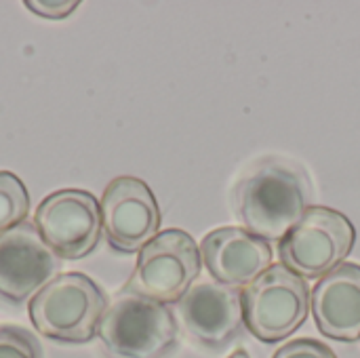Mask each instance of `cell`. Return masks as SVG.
<instances>
[{
	"label": "cell",
	"instance_id": "cell-1",
	"mask_svg": "<svg viewBox=\"0 0 360 358\" xmlns=\"http://www.w3.org/2000/svg\"><path fill=\"white\" fill-rule=\"evenodd\" d=\"M310 177L297 162L266 158L236 184L234 211L245 230L281 243L310 209Z\"/></svg>",
	"mask_w": 360,
	"mask_h": 358
},
{
	"label": "cell",
	"instance_id": "cell-2",
	"mask_svg": "<svg viewBox=\"0 0 360 358\" xmlns=\"http://www.w3.org/2000/svg\"><path fill=\"white\" fill-rule=\"evenodd\" d=\"M108 310L103 289L82 272L55 276L27 304L34 329L59 344H89Z\"/></svg>",
	"mask_w": 360,
	"mask_h": 358
},
{
	"label": "cell",
	"instance_id": "cell-3",
	"mask_svg": "<svg viewBox=\"0 0 360 358\" xmlns=\"http://www.w3.org/2000/svg\"><path fill=\"white\" fill-rule=\"evenodd\" d=\"M97 338L112 358H167L177 348L179 325L165 304L120 291Z\"/></svg>",
	"mask_w": 360,
	"mask_h": 358
},
{
	"label": "cell",
	"instance_id": "cell-4",
	"mask_svg": "<svg viewBox=\"0 0 360 358\" xmlns=\"http://www.w3.org/2000/svg\"><path fill=\"white\" fill-rule=\"evenodd\" d=\"M200 247L179 230L158 232L137 257V266L122 287V293L146 298L158 304H177L200 274Z\"/></svg>",
	"mask_w": 360,
	"mask_h": 358
},
{
	"label": "cell",
	"instance_id": "cell-5",
	"mask_svg": "<svg viewBox=\"0 0 360 358\" xmlns=\"http://www.w3.org/2000/svg\"><path fill=\"white\" fill-rule=\"evenodd\" d=\"M310 308L306 279L287 266H270L243 291L245 327L264 344H276L297 331Z\"/></svg>",
	"mask_w": 360,
	"mask_h": 358
},
{
	"label": "cell",
	"instance_id": "cell-6",
	"mask_svg": "<svg viewBox=\"0 0 360 358\" xmlns=\"http://www.w3.org/2000/svg\"><path fill=\"white\" fill-rule=\"evenodd\" d=\"M356 230L329 207H310L300 224L278 243L281 264L302 279H323L350 255Z\"/></svg>",
	"mask_w": 360,
	"mask_h": 358
},
{
	"label": "cell",
	"instance_id": "cell-7",
	"mask_svg": "<svg viewBox=\"0 0 360 358\" xmlns=\"http://www.w3.org/2000/svg\"><path fill=\"white\" fill-rule=\"evenodd\" d=\"M34 228L59 260H82L103 234L99 200L86 190H57L38 205Z\"/></svg>",
	"mask_w": 360,
	"mask_h": 358
},
{
	"label": "cell",
	"instance_id": "cell-8",
	"mask_svg": "<svg viewBox=\"0 0 360 358\" xmlns=\"http://www.w3.org/2000/svg\"><path fill=\"white\" fill-rule=\"evenodd\" d=\"M101 226L118 253L141 251L160 230V207L150 186L131 175L112 179L101 196Z\"/></svg>",
	"mask_w": 360,
	"mask_h": 358
},
{
	"label": "cell",
	"instance_id": "cell-9",
	"mask_svg": "<svg viewBox=\"0 0 360 358\" xmlns=\"http://www.w3.org/2000/svg\"><path fill=\"white\" fill-rule=\"evenodd\" d=\"M175 308L186 335L207 350L230 346L245 327L243 293L219 283L190 287Z\"/></svg>",
	"mask_w": 360,
	"mask_h": 358
},
{
	"label": "cell",
	"instance_id": "cell-10",
	"mask_svg": "<svg viewBox=\"0 0 360 358\" xmlns=\"http://www.w3.org/2000/svg\"><path fill=\"white\" fill-rule=\"evenodd\" d=\"M61 260L44 245L32 224L0 236V300L23 304L59 276Z\"/></svg>",
	"mask_w": 360,
	"mask_h": 358
},
{
	"label": "cell",
	"instance_id": "cell-11",
	"mask_svg": "<svg viewBox=\"0 0 360 358\" xmlns=\"http://www.w3.org/2000/svg\"><path fill=\"white\" fill-rule=\"evenodd\" d=\"M200 257L215 283L240 289L272 266V247L245 228L224 226L202 238Z\"/></svg>",
	"mask_w": 360,
	"mask_h": 358
},
{
	"label": "cell",
	"instance_id": "cell-12",
	"mask_svg": "<svg viewBox=\"0 0 360 358\" xmlns=\"http://www.w3.org/2000/svg\"><path fill=\"white\" fill-rule=\"evenodd\" d=\"M310 302L323 335L346 344L360 340V266L342 264L325 274Z\"/></svg>",
	"mask_w": 360,
	"mask_h": 358
},
{
	"label": "cell",
	"instance_id": "cell-13",
	"mask_svg": "<svg viewBox=\"0 0 360 358\" xmlns=\"http://www.w3.org/2000/svg\"><path fill=\"white\" fill-rule=\"evenodd\" d=\"M30 213V194L19 175L0 171V236L23 224Z\"/></svg>",
	"mask_w": 360,
	"mask_h": 358
},
{
	"label": "cell",
	"instance_id": "cell-14",
	"mask_svg": "<svg viewBox=\"0 0 360 358\" xmlns=\"http://www.w3.org/2000/svg\"><path fill=\"white\" fill-rule=\"evenodd\" d=\"M0 358H44L36 335L23 327H0Z\"/></svg>",
	"mask_w": 360,
	"mask_h": 358
},
{
	"label": "cell",
	"instance_id": "cell-15",
	"mask_svg": "<svg viewBox=\"0 0 360 358\" xmlns=\"http://www.w3.org/2000/svg\"><path fill=\"white\" fill-rule=\"evenodd\" d=\"M272 358H338L335 352L316 340H293L289 344H285L283 348L276 350V354Z\"/></svg>",
	"mask_w": 360,
	"mask_h": 358
},
{
	"label": "cell",
	"instance_id": "cell-16",
	"mask_svg": "<svg viewBox=\"0 0 360 358\" xmlns=\"http://www.w3.org/2000/svg\"><path fill=\"white\" fill-rule=\"evenodd\" d=\"M25 6L38 15V17H44V19H63L68 15H72L76 8H78V2H65V0H25Z\"/></svg>",
	"mask_w": 360,
	"mask_h": 358
},
{
	"label": "cell",
	"instance_id": "cell-17",
	"mask_svg": "<svg viewBox=\"0 0 360 358\" xmlns=\"http://www.w3.org/2000/svg\"><path fill=\"white\" fill-rule=\"evenodd\" d=\"M230 358H249V354H247L245 350H236V352H234Z\"/></svg>",
	"mask_w": 360,
	"mask_h": 358
}]
</instances>
